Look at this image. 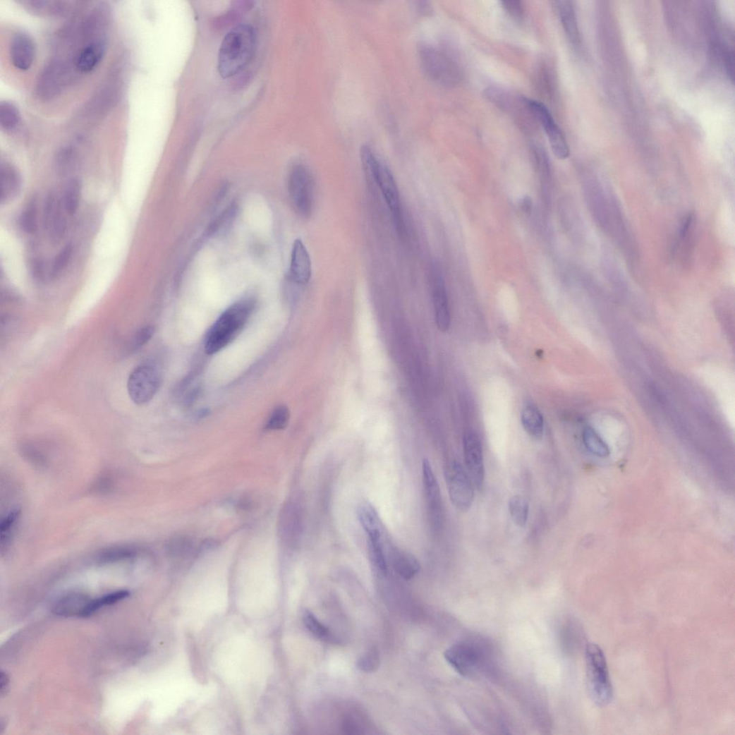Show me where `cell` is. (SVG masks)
I'll use <instances>...</instances> for the list:
<instances>
[{
  "instance_id": "cell-1",
  "label": "cell",
  "mask_w": 735,
  "mask_h": 735,
  "mask_svg": "<svg viewBox=\"0 0 735 735\" xmlns=\"http://www.w3.org/2000/svg\"><path fill=\"white\" fill-rule=\"evenodd\" d=\"M256 35L250 25H239L224 37L219 53L218 71L224 78L241 72L255 54Z\"/></svg>"
},
{
  "instance_id": "cell-2",
  "label": "cell",
  "mask_w": 735,
  "mask_h": 735,
  "mask_svg": "<svg viewBox=\"0 0 735 735\" xmlns=\"http://www.w3.org/2000/svg\"><path fill=\"white\" fill-rule=\"evenodd\" d=\"M255 305L253 298H245L229 307L212 326L206 341V352L213 355L230 344L249 321Z\"/></svg>"
},
{
  "instance_id": "cell-3",
  "label": "cell",
  "mask_w": 735,
  "mask_h": 735,
  "mask_svg": "<svg viewBox=\"0 0 735 735\" xmlns=\"http://www.w3.org/2000/svg\"><path fill=\"white\" fill-rule=\"evenodd\" d=\"M587 683L590 696L598 706H606L614 698L609 671L600 647L590 643L585 650Z\"/></svg>"
},
{
  "instance_id": "cell-4",
  "label": "cell",
  "mask_w": 735,
  "mask_h": 735,
  "mask_svg": "<svg viewBox=\"0 0 735 735\" xmlns=\"http://www.w3.org/2000/svg\"><path fill=\"white\" fill-rule=\"evenodd\" d=\"M420 63L425 73L435 83L446 87L458 85L461 74L457 63L446 51L435 46L423 44L418 51Z\"/></svg>"
},
{
  "instance_id": "cell-5",
  "label": "cell",
  "mask_w": 735,
  "mask_h": 735,
  "mask_svg": "<svg viewBox=\"0 0 735 735\" xmlns=\"http://www.w3.org/2000/svg\"><path fill=\"white\" fill-rule=\"evenodd\" d=\"M288 192L295 211L303 217L311 215L314 206L315 183L309 169L301 163L289 174Z\"/></svg>"
},
{
  "instance_id": "cell-6",
  "label": "cell",
  "mask_w": 735,
  "mask_h": 735,
  "mask_svg": "<svg viewBox=\"0 0 735 735\" xmlns=\"http://www.w3.org/2000/svg\"><path fill=\"white\" fill-rule=\"evenodd\" d=\"M449 496L454 507L461 512L468 511L474 502V484L462 465L454 461L449 463L444 471Z\"/></svg>"
},
{
  "instance_id": "cell-7",
  "label": "cell",
  "mask_w": 735,
  "mask_h": 735,
  "mask_svg": "<svg viewBox=\"0 0 735 735\" xmlns=\"http://www.w3.org/2000/svg\"><path fill=\"white\" fill-rule=\"evenodd\" d=\"M161 381L160 372L155 365L150 363L139 365L128 378L130 398L137 405L147 403L157 393Z\"/></svg>"
},
{
  "instance_id": "cell-8",
  "label": "cell",
  "mask_w": 735,
  "mask_h": 735,
  "mask_svg": "<svg viewBox=\"0 0 735 735\" xmlns=\"http://www.w3.org/2000/svg\"><path fill=\"white\" fill-rule=\"evenodd\" d=\"M526 102L534 118L543 127L554 154L559 159H566L569 156L567 142L547 107L533 99H526Z\"/></svg>"
},
{
  "instance_id": "cell-9",
  "label": "cell",
  "mask_w": 735,
  "mask_h": 735,
  "mask_svg": "<svg viewBox=\"0 0 735 735\" xmlns=\"http://www.w3.org/2000/svg\"><path fill=\"white\" fill-rule=\"evenodd\" d=\"M463 454L467 473L475 487L481 491L485 481V466L482 442L473 432L463 437Z\"/></svg>"
},
{
  "instance_id": "cell-10",
  "label": "cell",
  "mask_w": 735,
  "mask_h": 735,
  "mask_svg": "<svg viewBox=\"0 0 735 735\" xmlns=\"http://www.w3.org/2000/svg\"><path fill=\"white\" fill-rule=\"evenodd\" d=\"M65 212L63 200L56 193H50L45 202L44 224L54 243L61 241L66 234L67 221Z\"/></svg>"
},
{
  "instance_id": "cell-11",
  "label": "cell",
  "mask_w": 735,
  "mask_h": 735,
  "mask_svg": "<svg viewBox=\"0 0 735 735\" xmlns=\"http://www.w3.org/2000/svg\"><path fill=\"white\" fill-rule=\"evenodd\" d=\"M376 185L379 188L391 212L398 231H401L402 214L399 191L391 170L382 162L377 175Z\"/></svg>"
},
{
  "instance_id": "cell-12",
  "label": "cell",
  "mask_w": 735,
  "mask_h": 735,
  "mask_svg": "<svg viewBox=\"0 0 735 735\" xmlns=\"http://www.w3.org/2000/svg\"><path fill=\"white\" fill-rule=\"evenodd\" d=\"M447 662L459 674L470 676L478 668L480 663L479 652L470 644L457 643L448 648L444 653Z\"/></svg>"
},
{
  "instance_id": "cell-13",
  "label": "cell",
  "mask_w": 735,
  "mask_h": 735,
  "mask_svg": "<svg viewBox=\"0 0 735 735\" xmlns=\"http://www.w3.org/2000/svg\"><path fill=\"white\" fill-rule=\"evenodd\" d=\"M423 479L429 514L433 525L437 528L442 521V501L437 480L427 459L423 463Z\"/></svg>"
},
{
  "instance_id": "cell-14",
  "label": "cell",
  "mask_w": 735,
  "mask_h": 735,
  "mask_svg": "<svg viewBox=\"0 0 735 735\" xmlns=\"http://www.w3.org/2000/svg\"><path fill=\"white\" fill-rule=\"evenodd\" d=\"M432 294L437 328L443 333L447 332L451 324L450 308L444 280L436 272L432 277Z\"/></svg>"
},
{
  "instance_id": "cell-15",
  "label": "cell",
  "mask_w": 735,
  "mask_h": 735,
  "mask_svg": "<svg viewBox=\"0 0 735 735\" xmlns=\"http://www.w3.org/2000/svg\"><path fill=\"white\" fill-rule=\"evenodd\" d=\"M35 45L32 39L25 32L16 33L10 44V56L13 65L20 71H27L35 59Z\"/></svg>"
},
{
  "instance_id": "cell-16",
  "label": "cell",
  "mask_w": 735,
  "mask_h": 735,
  "mask_svg": "<svg viewBox=\"0 0 735 735\" xmlns=\"http://www.w3.org/2000/svg\"><path fill=\"white\" fill-rule=\"evenodd\" d=\"M312 276V262L309 253L301 239L293 243L291 253L290 279L299 285L308 284Z\"/></svg>"
},
{
  "instance_id": "cell-17",
  "label": "cell",
  "mask_w": 735,
  "mask_h": 735,
  "mask_svg": "<svg viewBox=\"0 0 735 735\" xmlns=\"http://www.w3.org/2000/svg\"><path fill=\"white\" fill-rule=\"evenodd\" d=\"M104 52L105 44L101 40L89 44L75 56L74 62L76 69L83 73L92 71L101 62Z\"/></svg>"
},
{
  "instance_id": "cell-18",
  "label": "cell",
  "mask_w": 735,
  "mask_h": 735,
  "mask_svg": "<svg viewBox=\"0 0 735 735\" xmlns=\"http://www.w3.org/2000/svg\"><path fill=\"white\" fill-rule=\"evenodd\" d=\"M1 203L11 202L20 193L22 178L18 171L8 162H2L1 172Z\"/></svg>"
},
{
  "instance_id": "cell-19",
  "label": "cell",
  "mask_w": 735,
  "mask_h": 735,
  "mask_svg": "<svg viewBox=\"0 0 735 735\" xmlns=\"http://www.w3.org/2000/svg\"><path fill=\"white\" fill-rule=\"evenodd\" d=\"M91 600L84 595H68L56 603L54 612L60 616L83 618L84 612Z\"/></svg>"
},
{
  "instance_id": "cell-20",
  "label": "cell",
  "mask_w": 735,
  "mask_h": 735,
  "mask_svg": "<svg viewBox=\"0 0 735 735\" xmlns=\"http://www.w3.org/2000/svg\"><path fill=\"white\" fill-rule=\"evenodd\" d=\"M358 519L368 537H382L384 528L376 509L370 503L361 504L357 509Z\"/></svg>"
},
{
  "instance_id": "cell-21",
  "label": "cell",
  "mask_w": 735,
  "mask_h": 735,
  "mask_svg": "<svg viewBox=\"0 0 735 735\" xmlns=\"http://www.w3.org/2000/svg\"><path fill=\"white\" fill-rule=\"evenodd\" d=\"M559 18L570 42L574 45L580 43V32L573 4L570 1H557L554 3Z\"/></svg>"
},
{
  "instance_id": "cell-22",
  "label": "cell",
  "mask_w": 735,
  "mask_h": 735,
  "mask_svg": "<svg viewBox=\"0 0 735 735\" xmlns=\"http://www.w3.org/2000/svg\"><path fill=\"white\" fill-rule=\"evenodd\" d=\"M521 423L526 433L535 439L542 438L545 432L544 418L535 405L525 406L521 413Z\"/></svg>"
},
{
  "instance_id": "cell-23",
  "label": "cell",
  "mask_w": 735,
  "mask_h": 735,
  "mask_svg": "<svg viewBox=\"0 0 735 735\" xmlns=\"http://www.w3.org/2000/svg\"><path fill=\"white\" fill-rule=\"evenodd\" d=\"M391 557L396 573L403 580H411L420 573V564L413 554L395 549Z\"/></svg>"
},
{
  "instance_id": "cell-24",
  "label": "cell",
  "mask_w": 735,
  "mask_h": 735,
  "mask_svg": "<svg viewBox=\"0 0 735 735\" xmlns=\"http://www.w3.org/2000/svg\"><path fill=\"white\" fill-rule=\"evenodd\" d=\"M299 518L296 508L286 506L281 511L279 521V533L287 543L293 542L298 535Z\"/></svg>"
},
{
  "instance_id": "cell-25",
  "label": "cell",
  "mask_w": 735,
  "mask_h": 735,
  "mask_svg": "<svg viewBox=\"0 0 735 735\" xmlns=\"http://www.w3.org/2000/svg\"><path fill=\"white\" fill-rule=\"evenodd\" d=\"M80 182L75 178L71 179L66 188L63 198V206L68 215L72 217L77 212L80 205Z\"/></svg>"
},
{
  "instance_id": "cell-26",
  "label": "cell",
  "mask_w": 735,
  "mask_h": 735,
  "mask_svg": "<svg viewBox=\"0 0 735 735\" xmlns=\"http://www.w3.org/2000/svg\"><path fill=\"white\" fill-rule=\"evenodd\" d=\"M369 547L372 561L375 567L382 576H386L388 571V564L382 537H369Z\"/></svg>"
},
{
  "instance_id": "cell-27",
  "label": "cell",
  "mask_w": 735,
  "mask_h": 735,
  "mask_svg": "<svg viewBox=\"0 0 735 735\" xmlns=\"http://www.w3.org/2000/svg\"><path fill=\"white\" fill-rule=\"evenodd\" d=\"M509 511L514 523L520 527H524L528 521L529 506L528 502L522 497L516 495L509 502Z\"/></svg>"
},
{
  "instance_id": "cell-28",
  "label": "cell",
  "mask_w": 735,
  "mask_h": 735,
  "mask_svg": "<svg viewBox=\"0 0 735 735\" xmlns=\"http://www.w3.org/2000/svg\"><path fill=\"white\" fill-rule=\"evenodd\" d=\"M583 439L590 452L600 457L608 456L609 449L607 444L593 427H587L584 430Z\"/></svg>"
},
{
  "instance_id": "cell-29",
  "label": "cell",
  "mask_w": 735,
  "mask_h": 735,
  "mask_svg": "<svg viewBox=\"0 0 735 735\" xmlns=\"http://www.w3.org/2000/svg\"><path fill=\"white\" fill-rule=\"evenodd\" d=\"M129 596V591L119 590L106 595L102 597L92 600L84 612L83 618L92 616L96 611L103 606L113 605L120 600L127 598Z\"/></svg>"
},
{
  "instance_id": "cell-30",
  "label": "cell",
  "mask_w": 735,
  "mask_h": 735,
  "mask_svg": "<svg viewBox=\"0 0 735 735\" xmlns=\"http://www.w3.org/2000/svg\"><path fill=\"white\" fill-rule=\"evenodd\" d=\"M20 114L18 108L9 102L0 104V126L5 130H12L19 124Z\"/></svg>"
},
{
  "instance_id": "cell-31",
  "label": "cell",
  "mask_w": 735,
  "mask_h": 735,
  "mask_svg": "<svg viewBox=\"0 0 735 735\" xmlns=\"http://www.w3.org/2000/svg\"><path fill=\"white\" fill-rule=\"evenodd\" d=\"M303 622L307 629L316 638L325 641L333 639L329 628L318 621L311 612H305Z\"/></svg>"
},
{
  "instance_id": "cell-32",
  "label": "cell",
  "mask_w": 735,
  "mask_h": 735,
  "mask_svg": "<svg viewBox=\"0 0 735 735\" xmlns=\"http://www.w3.org/2000/svg\"><path fill=\"white\" fill-rule=\"evenodd\" d=\"M20 515V511L15 509L11 511L2 521L0 524V542H1L2 551L7 548L14 530L15 526Z\"/></svg>"
},
{
  "instance_id": "cell-33",
  "label": "cell",
  "mask_w": 735,
  "mask_h": 735,
  "mask_svg": "<svg viewBox=\"0 0 735 735\" xmlns=\"http://www.w3.org/2000/svg\"><path fill=\"white\" fill-rule=\"evenodd\" d=\"M290 411L285 405H279L272 412L267 425L269 430H280L288 426L290 420Z\"/></svg>"
},
{
  "instance_id": "cell-34",
  "label": "cell",
  "mask_w": 735,
  "mask_h": 735,
  "mask_svg": "<svg viewBox=\"0 0 735 735\" xmlns=\"http://www.w3.org/2000/svg\"><path fill=\"white\" fill-rule=\"evenodd\" d=\"M380 664L379 652L377 648L373 646L368 650L357 662V667L365 673L375 672Z\"/></svg>"
},
{
  "instance_id": "cell-35",
  "label": "cell",
  "mask_w": 735,
  "mask_h": 735,
  "mask_svg": "<svg viewBox=\"0 0 735 735\" xmlns=\"http://www.w3.org/2000/svg\"><path fill=\"white\" fill-rule=\"evenodd\" d=\"M75 156L71 148H63L59 152L56 158V169L61 176L68 175L73 169Z\"/></svg>"
},
{
  "instance_id": "cell-36",
  "label": "cell",
  "mask_w": 735,
  "mask_h": 735,
  "mask_svg": "<svg viewBox=\"0 0 735 735\" xmlns=\"http://www.w3.org/2000/svg\"><path fill=\"white\" fill-rule=\"evenodd\" d=\"M73 252V245L68 243L56 256L51 271V277L56 278L66 269Z\"/></svg>"
},
{
  "instance_id": "cell-37",
  "label": "cell",
  "mask_w": 735,
  "mask_h": 735,
  "mask_svg": "<svg viewBox=\"0 0 735 735\" xmlns=\"http://www.w3.org/2000/svg\"><path fill=\"white\" fill-rule=\"evenodd\" d=\"M20 226L28 233H33L37 229V208L35 202H31L23 212L20 219Z\"/></svg>"
},
{
  "instance_id": "cell-38",
  "label": "cell",
  "mask_w": 735,
  "mask_h": 735,
  "mask_svg": "<svg viewBox=\"0 0 735 735\" xmlns=\"http://www.w3.org/2000/svg\"><path fill=\"white\" fill-rule=\"evenodd\" d=\"M154 328L153 326L147 325L140 329L133 337L130 346L131 352H136L145 346L153 337Z\"/></svg>"
},
{
  "instance_id": "cell-39",
  "label": "cell",
  "mask_w": 735,
  "mask_h": 735,
  "mask_svg": "<svg viewBox=\"0 0 735 735\" xmlns=\"http://www.w3.org/2000/svg\"><path fill=\"white\" fill-rule=\"evenodd\" d=\"M193 544L186 538H178L171 542L169 550L174 557H187L193 552Z\"/></svg>"
},
{
  "instance_id": "cell-40",
  "label": "cell",
  "mask_w": 735,
  "mask_h": 735,
  "mask_svg": "<svg viewBox=\"0 0 735 735\" xmlns=\"http://www.w3.org/2000/svg\"><path fill=\"white\" fill-rule=\"evenodd\" d=\"M135 554V551L128 548L111 549L107 550L101 554L102 560L104 561H116L131 557Z\"/></svg>"
},
{
  "instance_id": "cell-41",
  "label": "cell",
  "mask_w": 735,
  "mask_h": 735,
  "mask_svg": "<svg viewBox=\"0 0 735 735\" xmlns=\"http://www.w3.org/2000/svg\"><path fill=\"white\" fill-rule=\"evenodd\" d=\"M502 5L509 15L515 20H521L524 16V9L521 2L516 0L502 2Z\"/></svg>"
},
{
  "instance_id": "cell-42",
  "label": "cell",
  "mask_w": 735,
  "mask_h": 735,
  "mask_svg": "<svg viewBox=\"0 0 735 735\" xmlns=\"http://www.w3.org/2000/svg\"><path fill=\"white\" fill-rule=\"evenodd\" d=\"M724 66L727 73L729 78L733 81L734 80V55L733 52L730 49H727L724 51Z\"/></svg>"
},
{
  "instance_id": "cell-43",
  "label": "cell",
  "mask_w": 735,
  "mask_h": 735,
  "mask_svg": "<svg viewBox=\"0 0 735 735\" xmlns=\"http://www.w3.org/2000/svg\"><path fill=\"white\" fill-rule=\"evenodd\" d=\"M10 685V678L7 673L1 671V675H0V693L1 696L4 697L8 693V691Z\"/></svg>"
},
{
  "instance_id": "cell-44",
  "label": "cell",
  "mask_w": 735,
  "mask_h": 735,
  "mask_svg": "<svg viewBox=\"0 0 735 735\" xmlns=\"http://www.w3.org/2000/svg\"><path fill=\"white\" fill-rule=\"evenodd\" d=\"M522 209L525 213H530L533 208V201L530 198L526 197L523 198L522 203Z\"/></svg>"
}]
</instances>
